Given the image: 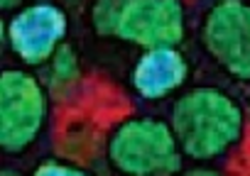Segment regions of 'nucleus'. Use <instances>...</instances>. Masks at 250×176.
Instances as JSON below:
<instances>
[{"mask_svg": "<svg viewBox=\"0 0 250 176\" xmlns=\"http://www.w3.org/2000/svg\"><path fill=\"white\" fill-rule=\"evenodd\" d=\"M184 156L213 161L228 154L243 137L245 115L235 98L218 88H194L177 98L169 117Z\"/></svg>", "mask_w": 250, "mask_h": 176, "instance_id": "1", "label": "nucleus"}, {"mask_svg": "<svg viewBox=\"0 0 250 176\" xmlns=\"http://www.w3.org/2000/svg\"><path fill=\"white\" fill-rule=\"evenodd\" d=\"M110 166L128 176H172L182 171L184 152L172 122L130 117L120 122L105 147Z\"/></svg>", "mask_w": 250, "mask_h": 176, "instance_id": "2", "label": "nucleus"}, {"mask_svg": "<svg viewBox=\"0 0 250 176\" xmlns=\"http://www.w3.org/2000/svg\"><path fill=\"white\" fill-rule=\"evenodd\" d=\"M49 91L22 69H5L0 78V147L8 154L25 152L44 130Z\"/></svg>", "mask_w": 250, "mask_h": 176, "instance_id": "3", "label": "nucleus"}, {"mask_svg": "<svg viewBox=\"0 0 250 176\" xmlns=\"http://www.w3.org/2000/svg\"><path fill=\"white\" fill-rule=\"evenodd\" d=\"M201 42L226 74L238 81H250V3L218 0L206 13Z\"/></svg>", "mask_w": 250, "mask_h": 176, "instance_id": "4", "label": "nucleus"}, {"mask_svg": "<svg viewBox=\"0 0 250 176\" xmlns=\"http://www.w3.org/2000/svg\"><path fill=\"white\" fill-rule=\"evenodd\" d=\"M69 35L64 8L49 0L25 5L5 22V42L10 52L27 66H44Z\"/></svg>", "mask_w": 250, "mask_h": 176, "instance_id": "5", "label": "nucleus"}, {"mask_svg": "<svg viewBox=\"0 0 250 176\" xmlns=\"http://www.w3.org/2000/svg\"><path fill=\"white\" fill-rule=\"evenodd\" d=\"M187 35L182 0H125L115 37L143 47H179Z\"/></svg>", "mask_w": 250, "mask_h": 176, "instance_id": "6", "label": "nucleus"}, {"mask_svg": "<svg viewBox=\"0 0 250 176\" xmlns=\"http://www.w3.org/2000/svg\"><path fill=\"white\" fill-rule=\"evenodd\" d=\"M189 78V61L179 47H152L140 54L130 71L133 91L145 100H162L177 93Z\"/></svg>", "mask_w": 250, "mask_h": 176, "instance_id": "7", "label": "nucleus"}, {"mask_svg": "<svg viewBox=\"0 0 250 176\" xmlns=\"http://www.w3.org/2000/svg\"><path fill=\"white\" fill-rule=\"evenodd\" d=\"M81 81V61L74 52L71 44H62L54 57L47 61V74H44V86L52 98L66 100L71 93H76Z\"/></svg>", "mask_w": 250, "mask_h": 176, "instance_id": "8", "label": "nucleus"}, {"mask_svg": "<svg viewBox=\"0 0 250 176\" xmlns=\"http://www.w3.org/2000/svg\"><path fill=\"white\" fill-rule=\"evenodd\" d=\"M125 0H96L91 8V25L101 37H115V25Z\"/></svg>", "mask_w": 250, "mask_h": 176, "instance_id": "9", "label": "nucleus"}, {"mask_svg": "<svg viewBox=\"0 0 250 176\" xmlns=\"http://www.w3.org/2000/svg\"><path fill=\"white\" fill-rule=\"evenodd\" d=\"M37 176H83V169L69 164V161H59V159H44L37 169Z\"/></svg>", "mask_w": 250, "mask_h": 176, "instance_id": "10", "label": "nucleus"}, {"mask_svg": "<svg viewBox=\"0 0 250 176\" xmlns=\"http://www.w3.org/2000/svg\"><path fill=\"white\" fill-rule=\"evenodd\" d=\"M22 3H25V0H0V8H3V10H15Z\"/></svg>", "mask_w": 250, "mask_h": 176, "instance_id": "11", "label": "nucleus"}, {"mask_svg": "<svg viewBox=\"0 0 250 176\" xmlns=\"http://www.w3.org/2000/svg\"><path fill=\"white\" fill-rule=\"evenodd\" d=\"M189 174H191V176H196V174H199V176H201V174H216V169H194V171H189Z\"/></svg>", "mask_w": 250, "mask_h": 176, "instance_id": "12", "label": "nucleus"}, {"mask_svg": "<svg viewBox=\"0 0 250 176\" xmlns=\"http://www.w3.org/2000/svg\"><path fill=\"white\" fill-rule=\"evenodd\" d=\"M248 117H250V108H248Z\"/></svg>", "mask_w": 250, "mask_h": 176, "instance_id": "13", "label": "nucleus"}]
</instances>
